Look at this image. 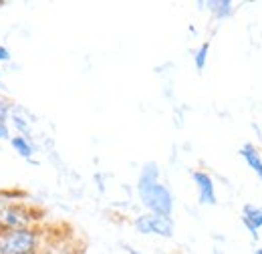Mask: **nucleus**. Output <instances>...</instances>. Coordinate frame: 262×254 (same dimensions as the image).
I'll list each match as a JSON object with an SVG mask.
<instances>
[{"label":"nucleus","mask_w":262,"mask_h":254,"mask_svg":"<svg viewBox=\"0 0 262 254\" xmlns=\"http://www.w3.org/2000/svg\"><path fill=\"white\" fill-rule=\"evenodd\" d=\"M135 192L139 198V204L143 206L145 212L160 214V216H169L173 214V194L162 182V170L156 161H145L139 170Z\"/></svg>","instance_id":"nucleus-1"},{"label":"nucleus","mask_w":262,"mask_h":254,"mask_svg":"<svg viewBox=\"0 0 262 254\" xmlns=\"http://www.w3.org/2000/svg\"><path fill=\"white\" fill-rule=\"evenodd\" d=\"M45 234L38 226L0 230V254H42Z\"/></svg>","instance_id":"nucleus-2"},{"label":"nucleus","mask_w":262,"mask_h":254,"mask_svg":"<svg viewBox=\"0 0 262 254\" xmlns=\"http://www.w3.org/2000/svg\"><path fill=\"white\" fill-rule=\"evenodd\" d=\"M40 222V210L29 202H2L0 204V230L31 228Z\"/></svg>","instance_id":"nucleus-3"},{"label":"nucleus","mask_w":262,"mask_h":254,"mask_svg":"<svg viewBox=\"0 0 262 254\" xmlns=\"http://www.w3.org/2000/svg\"><path fill=\"white\" fill-rule=\"evenodd\" d=\"M133 228L143 236H158V238H171L176 232V224L169 216H160L151 212H141L133 218Z\"/></svg>","instance_id":"nucleus-4"},{"label":"nucleus","mask_w":262,"mask_h":254,"mask_svg":"<svg viewBox=\"0 0 262 254\" xmlns=\"http://www.w3.org/2000/svg\"><path fill=\"white\" fill-rule=\"evenodd\" d=\"M192 182L196 186L198 194V202L202 206H216L218 202V196H216V184H214V178L204 172V170H194L192 172Z\"/></svg>","instance_id":"nucleus-5"},{"label":"nucleus","mask_w":262,"mask_h":254,"mask_svg":"<svg viewBox=\"0 0 262 254\" xmlns=\"http://www.w3.org/2000/svg\"><path fill=\"white\" fill-rule=\"evenodd\" d=\"M240 218H242V224L246 226V230L250 232V236L254 240H258V232L262 228V206L258 204H244L242 206V212H240Z\"/></svg>","instance_id":"nucleus-6"},{"label":"nucleus","mask_w":262,"mask_h":254,"mask_svg":"<svg viewBox=\"0 0 262 254\" xmlns=\"http://www.w3.org/2000/svg\"><path fill=\"white\" fill-rule=\"evenodd\" d=\"M10 129L16 133V135H27L31 137V131H33V115L20 107V105H14L12 107V113H10Z\"/></svg>","instance_id":"nucleus-7"},{"label":"nucleus","mask_w":262,"mask_h":254,"mask_svg":"<svg viewBox=\"0 0 262 254\" xmlns=\"http://www.w3.org/2000/svg\"><path fill=\"white\" fill-rule=\"evenodd\" d=\"M8 143H10L12 152H14L18 158H23V159H27V161H31V163H34V154H36V150H34V143L31 141V137L12 133V137L8 139Z\"/></svg>","instance_id":"nucleus-8"},{"label":"nucleus","mask_w":262,"mask_h":254,"mask_svg":"<svg viewBox=\"0 0 262 254\" xmlns=\"http://www.w3.org/2000/svg\"><path fill=\"white\" fill-rule=\"evenodd\" d=\"M238 154H240V158L246 161V165L256 174V178L262 182V158H260V154H258V150H256L252 143H244V145L238 150Z\"/></svg>","instance_id":"nucleus-9"},{"label":"nucleus","mask_w":262,"mask_h":254,"mask_svg":"<svg viewBox=\"0 0 262 254\" xmlns=\"http://www.w3.org/2000/svg\"><path fill=\"white\" fill-rule=\"evenodd\" d=\"M204 6L216 20H226L236 12V4L230 0H208V2H204Z\"/></svg>","instance_id":"nucleus-10"},{"label":"nucleus","mask_w":262,"mask_h":254,"mask_svg":"<svg viewBox=\"0 0 262 254\" xmlns=\"http://www.w3.org/2000/svg\"><path fill=\"white\" fill-rule=\"evenodd\" d=\"M208 55H210V43H202L194 51V67L196 71H204L206 69V63H208Z\"/></svg>","instance_id":"nucleus-11"},{"label":"nucleus","mask_w":262,"mask_h":254,"mask_svg":"<svg viewBox=\"0 0 262 254\" xmlns=\"http://www.w3.org/2000/svg\"><path fill=\"white\" fill-rule=\"evenodd\" d=\"M14 103L8 99H0V123H10V113H12Z\"/></svg>","instance_id":"nucleus-12"},{"label":"nucleus","mask_w":262,"mask_h":254,"mask_svg":"<svg viewBox=\"0 0 262 254\" xmlns=\"http://www.w3.org/2000/svg\"><path fill=\"white\" fill-rule=\"evenodd\" d=\"M10 59H12L10 49H8V47H4V45H0V63H8Z\"/></svg>","instance_id":"nucleus-13"},{"label":"nucleus","mask_w":262,"mask_h":254,"mask_svg":"<svg viewBox=\"0 0 262 254\" xmlns=\"http://www.w3.org/2000/svg\"><path fill=\"white\" fill-rule=\"evenodd\" d=\"M121 246H123V250H125L127 254H141L139 250H137V248H133L131 244H121Z\"/></svg>","instance_id":"nucleus-14"},{"label":"nucleus","mask_w":262,"mask_h":254,"mask_svg":"<svg viewBox=\"0 0 262 254\" xmlns=\"http://www.w3.org/2000/svg\"><path fill=\"white\" fill-rule=\"evenodd\" d=\"M2 79H4V73H2V69H0V87H2Z\"/></svg>","instance_id":"nucleus-15"},{"label":"nucleus","mask_w":262,"mask_h":254,"mask_svg":"<svg viewBox=\"0 0 262 254\" xmlns=\"http://www.w3.org/2000/svg\"><path fill=\"white\" fill-rule=\"evenodd\" d=\"M254 254H262V248H256V250H254Z\"/></svg>","instance_id":"nucleus-16"},{"label":"nucleus","mask_w":262,"mask_h":254,"mask_svg":"<svg viewBox=\"0 0 262 254\" xmlns=\"http://www.w3.org/2000/svg\"><path fill=\"white\" fill-rule=\"evenodd\" d=\"M214 254H224V252H222V250H218V248H216V250H214Z\"/></svg>","instance_id":"nucleus-17"},{"label":"nucleus","mask_w":262,"mask_h":254,"mask_svg":"<svg viewBox=\"0 0 262 254\" xmlns=\"http://www.w3.org/2000/svg\"><path fill=\"white\" fill-rule=\"evenodd\" d=\"M4 4H6V2H2V0H0V8H2V6H4Z\"/></svg>","instance_id":"nucleus-18"}]
</instances>
